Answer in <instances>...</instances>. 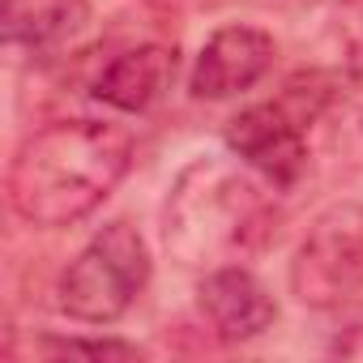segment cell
<instances>
[{
    "instance_id": "obj_8",
    "label": "cell",
    "mask_w": 363,
    "mask_h": 363,
    "mask_svg": "<svg viewBox=\"0 0 363 363\" xmlns=\"http://www.w3.org/2000/svg\"><path fill=\"white\" fill-rule=\"evenodd\" d=\"M179 73V56L167 43H141L120 52L94 82V99L107 103L111 111L124 116H141L150 107H158L167 99V90L175 86Z\"/></svg>"
},
{
    "instance_id": "obj_12",
    "label": "cell",
    "mask_w": 363,
    "mask_h": 363,
    "mask_svg": "<svg viewBox=\"0 0 363 363\" xmlns=\"http://www.w3.org/2000/svg\"><path fill=\"white\" fill-rule=\"evenodd\" d=\"M333 354H346V359H363V325H354L350 333H342L333 342Z\"/></svg>"
},
{
    "instance_id": "obj_9",
    "label": "cell",
    "mask_w": 363,
    "mask_h": 363,
    "mask_svg": "<svg viewBox=\"0 0 363 363\" xmlns=\"http://www.w3.org/2000/svg\"><path fill=\"white\" fill-rule=\"evenodd\" d=\"M90 26V0H5V43L52 56Z\"/></svg>"
},
{
    "instance_id": "obj_7",
    "label": "cell",
    "mask_w": 363,
    "mask_h": 363,
    "mask_svg": "<svg viewBox=\"0 0 363 363\" xmlns=\"http://www.w3.org/2000/svg\"><path fill=\"white\" fill-rule=\"evenodd\" d=\"M197 312L206 316L210 333L223 342H252L278 320V299L269 286L240 261L206 269L197 286Z\"/></svg>"
},
{
    "instance_id": "obj_3",
    "label": "cell",
    "mask_w": 363,
    "mask_h": 363,
    "mask_svg": "<svg viewBox=\"0 0 363 363\" xmlns=\"http://www.w3.org/2000/svg\"><path fill=\"white\" fill-rule=\"evenodd\" d=\"M150 274L154 261L145 235L128 218H116L99 227L86 248L65 265L56 282V303L77 325H116L141 299Z\"/></svg>"
},
{
    "instance_id": "obj_11",
    "label": "cell",
    "mask_w": 363,
    "mask_h": 363,
    "mask_svg": "<svg viewBox=\"0 0 363 363\" xmlns=\"http://www.w3.org/2000/svg\"><path fill=\"white\" fill-rule=\"evenodd\" d=\"M333 35L346 52L363 56V0H337L333 5Z\"/></svg>"
},
{
    "instance_id": "obj_6",
    "label": "cell",
    "mask_w": 363,
    "mask_h": 363,
    "mask_svg": "<svg viewBox=\"0 0 363 363\" xmlns=\"http://www.w3.org/2000/svg\"><path fill=\"white\" fill-rule=\"evenodd\" d=\"M278 43L269 30L261 26H218L189 73V94L201 103H223V99H240L244 90H252L257 82H265V73L274 69Z\"/></svg>"
},
{
    "instance_id": "obj_1",
    "label": "cell",
    "mask_w": 363,
    "mask_h": 363,
    "mask_svg": "<svg viewBox=\"0 0 363 363\" xmlns=\"http://www.w3.org/2000/svg\"><path fill=\"white\" fill-rule=\"evenodd\" d=\"M133 167V137L103 120H56L30 133L9 162V206L56 231L90 218Z\"/></svg>"
},
{
    "instance_id": "obj_5",
    "label": "cell",
    "mask_w": 363,
    "mask_h": 363,
    "mask_svg": "<svg viewBox=\"0 0 363 363\" xmlns=\"http://www.w3.org/2000/svg\"><path fill=\"white\" fill-rule=\"evenodd\" d=\"M227 150L257 171L269 189H295L308 171V124L282 103H252L223 128Z\"/></svg>"
},
{
    "instance_id": "obj_4",
    "label": "cell",
    "mask_w": 363,
    "mask_h": 363,
    "mask_svg": "<svg viewBox=\"0 0 363 363\" xmlns=\"http://www.w3.org/2000/svg\"><path fill=\"white\" fill-rule=\"evenodd\" d=\"M291 295L316 312L363 303V201H337L312 218L291 257Z\"/></svg>"
},
{
    "instance_id": "obj_2",
    "label": "cell",
    "mask_w": 363,
    "mask_h": 363,
    "mask_svg": "<svg viewBox=\"0 0 363 363\" xmlns=\"http://www.w3.org/2000/svg\"><path fill=\"white\" fill-rule=\"evenodd\" d=\"M235 154L193 158L167 193L162 235L167 252L189 269H214L252 252L269 231V197Z\"/></svg>"
},
{
    "instance_id": "obj_10",
    "label": "cell",
    "mask_w": 363,
    "mask_h": 363,
    "mask_svg": "<svg viewBox=\"0 0 363 363\" xmlns=\"http://www.w3.org/2000/svg\"><path fill=\"white\" fill-rule=\"evenodd\" d=\"M48 354H90V359H141L145 350L120 337H60L48 342Z\"/></svg>"
}]
</instances>
